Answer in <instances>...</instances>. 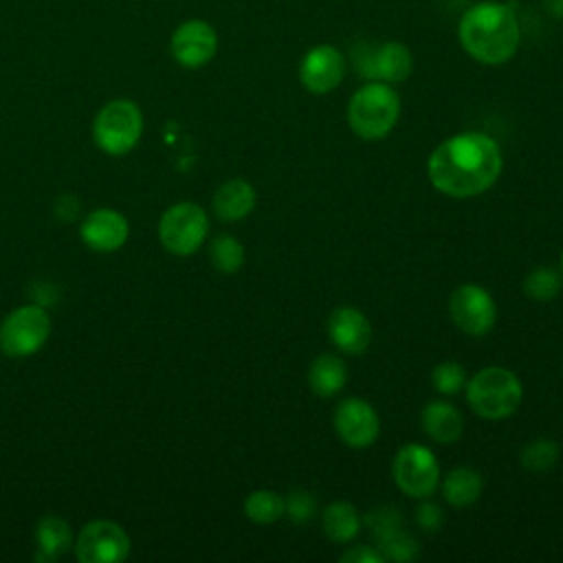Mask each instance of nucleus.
<instances>
[{"label": "nucleus", "mask_w": 563, "mask_h": 563, "mask_svg": "<svg viewBox=\"0 0 563 563\" xmlns=\"http://www.w3.org/2000/svg\"><path fill=\"white\" fill-rule=\"evenodd\" d=\"M504 169L499 143L484 132L466 130L444 139L427 161L431 185L451 198H475L488 191Z\"/></svg>", "instance_id": "obj_1"}, {"label": "nucleus", "mask_w": 563, "mask_h": 563, "mask_svg": "<svg viewBox=\"0 0 563 563\" xmlns=\"http://www.w3.org/2000/svg\"><path fill=\"white\" fill-rule=\"evenodd\" d=\"M462 51L484 66H501L515 57L521 44V29L515 11L497 0L471 4L457 22Z\"/></svg>", "instance_id": "obj_2"}, {"label": "nucleus", "mask_w": 563, "mask_h": 563, "mask_svg": "<svg viewBox=\"0 0 563 563\" xmlns=\"http://www.w3.org/2000/svg\"><path fill=\"white\" fill-rule=\"evenodd\" d=\"M400 119V95L391 84L367 81L347 101V123L363 141L385 139Z\"/></svg>", "instance_id": "obj_3"}, {"label": "nucleus", "mask_w": 563, "mask_h": 563, "mask_svg": "<svg viewBox=\"0 0 563 563\" xmlns=\"http://www.w3.org/2000/svg\"><path fill=\"white\" fill-rule=\"evenodd\" d=\"M466 400L479 418L504 420L519 409L523 385L512 369L488 365L466 380Z\"/></svg>", "instance_id": "obj_4"}, {"label": "nucleus", "mask_w": 563, "mask_h": 563, "mask_svg": "<svg viewBox=\"0 0 563 563\" xmlns=\"http://www.w3.org/2000/svg\"><path fill=\"white\" fill-rule=\"evenodd\" d=\"M143 114L130 99L108 101L92 121L95 143L112 156L128 154L141 139Z\"/></svg>", "instance_id": "obj_5"}, {"label": "nucleus", "mask_w": 563, "mask_h": 563, "mask_svg": "<svg viewBox=\"0 0 563 563\" xmlns=\"http://www.w3.org/2000/svg\"><path fill=\"white\" fill-rule=\"evenodd\" d=\"M51 325V317L42 306H20L0 325V350L13 358L31 356L48 341Z\"/></svg>", "instance_id": "obj_6"}, {"label": "nucleus", "mask_w": 563, "mask_h": 563, "mask_svg": "<svg viewBox=\"0 0 563 563\" xmlns=\"http://www.w3.org/2000/svg\"><path fill=\"white\" fill-rule=\"evenodd\" d=\"M391 477L396 486L413 499H424L440 486V464L433 451L424 444H405L391 462Z\"/></svg>", "instance_id": "obj_7"}, {"label": "nucleus", "mask_w": 563, "mask_h": 563, "mask_svg": "<svg viewBox=\"0 0 563 563\" xmlns=\"http://www.w3.org/2000/svg\"><path fill=\"white\" fill-rule=\"evenodd\" d=\"M209 231L207 213L196 202H176L172 205L158 222V240L165 251L174 255L196 253Z\"/></svg>", "instance_id": "obj_8"}, {"label": "nucleus", "mask_w": 563, "mask_h": 563, "mask_svg": "<svg viewBox=\"0 0 563 563\" xmlns=\"http://www.w3.org/2000/svg\"><path fill=\"white\" fill-rule=\"evenodd\" d=\"M449 317L468 336H484L497 321L493 295L477 284H460L449 297Z\"/></svg>", "instance_id": "obj_9"}, {"label": "nucleus", "mask_w": 563, "mask_h": 563, "mask_svg": "<svg viewBox=\"0 0 563 563\" xmlns=\"http://www.w3.org/2000/svg\"><path fill=\"white\" fill-rule=\"evenodd\" d=\"M128 532L108 519L86 523L75 541V556L79 563H119L128 559Z\"/></svg>", "instance_id": "obj_10"}, {"label": "nucleus", "mask_w": 563, "mask_h": 563, "mask_svg": "<svg viewBox=\"0 0 563 563\" xmlns=\"http://www.w3.org/2000/svg\"><path fill=\"white\" fill-rule=\"evenodd\" d=\"M332 424L341 442L352 449H365L374 444L380 433V418L376 409L358 396L343 398L334 407Z\"/></svg>", "instance_id": "obj_11"}, {"label": "nucleus", "mask_w": 563, "mask_h": 563, "mask_svg": "<svg viewBox=\"0 0 563 563\" xmlns=\"http://www.w3.org/2000/svg\"><path fill=\"white\" fill-rule=\"evenodd\" d=\"M169 53L176 64L185 68H200L216 57L218 33L207 20H185L174 29L169 37Z\"/></svg>", "instance_id": "obj_12"}, {"label": "nucleus", "mask_w": 563, "mask_h": 563, "mask_svg": "<svg viewBox=\"0 0 563 563\" xmlns=\"http://www.w3.org/2000/svg\"><path fill=\"white\" fill-rule=\"evenodd\" d=\"M345 57L334 44L308 48L299 62V81L312 95H328L343 81Z\"/></svg>", "instance_id": "obj_13"}, {"label": "nucleus", "mask_w": 563, "mask_h": 563, "mask_svg": "<svg viewBox=\"0 0 563 563\" xmlns=\"http://www.w3.org/2000/svg\"><path fill=\"white\" fill-rule=\"evenodd\" d=\"M356 68L369 81L402 84L413 70V55L402 42H383L380 46L365 51L356 62Z\"/></svg>", "instance_id": "obj_14"}, {"label": "nucleus", "mask_w": 563, "mask_h": 563, "mask_svg": "<svg viewBox=\"0 0 563 563\" xmlns=\"http://www.w3.org/2000/svg\"><path fill=\"white\" fill-rule=\"evenodd\" d=\"M325 332H328V339L332 341V345L347 356L363 354L372 341V323L354 306L334 308L328 314Z\"/></svg>", "instance_id": "obj_15"}, {"label": "nucleus", "mask_w": 563, "mask_h": 563, "mask_svg": "<svg viewBox=\"0 0 563 563\" xmlns=\"http://www.w3.org/2000/svg\"><path fill=\"white\" fill-rule=\"evenodd\" d=\"M128 220L114 209H95L81 222V240L86 246L99 253H112L128 240Z\"/></svg>", "instance_id": "obj_16"}, {"label": "nucleus", "mask_w": 563, "mask_h": 563, "mask_svg": "<svg viewBox=\"0 0 563 563\" xmlns=\"http://www.w3.org/2000/svg\"><path fill=\"white\" fill-rule=\"evenodd\" d=\"M255 202H257L255 189L244 178H231V180L222 183L211 198L213 213L222 222H238V220L246 218L253 211Z\"/></svg>", "instance_id": "obj_17"}, {"label": "nucleus", "mask_w": 563, "mask_h": 563, "mask_svg": "<svg viewBox=\"0 0 563 563\" xmlns=\"http://www.w3.org/2000/svg\"><path fill=\"white\" fill-rule=\"evenodd\" d=\"M420 422H422V431L440 444H451L460 440L464 431V418L460 409H455L446 400L427 402L420 413Z\"/></svg>", "instance_id": "obj_18"}, {"label": "nucleus", "mask_w": 563, "mask_h": 563, "mask_svg": "<svg viewBox=\"0 0 563 563\" xmlns=\"http://www.w3.org/2000/svg\"><path fill=\"white\" fill-rule=\"evenodd\" d=\"M347 383V367L341 356L321 352L308 365V385L319 398L336 396Z\"/></svg>", "instance_id": "obj_19"}, {"label": "nucleus", "mask_w": 563, "mask_h": 563, "mask_svg": "<svg viewBox=\"0 0 563 563\" xmlns=\"http://www.w3.org/2000/svg\"><path fill=\"white\" fill-rule=\"evenodd\" d=\"M440 490L453 508H466L482 497L484 477L473 466H455L440 477Z\"/></svg>", "instance_id": "obj_20"}, {"label": "nucleus", "mask_w": 563, "mask_h": 563, "mask_svg": "<svg viewBox=\"0 0 563 563\" xmlns=\"http://www.w3.org/2000/svg\"><path fill=\"white\" fill-rule=\"evenodd\" d=\"M73 532L70 526L55 515H46L35 526V561H55L70 550Z\"/></svg>", "instance_id": "obj_21"}, {"label": "nucleus", "mask_w": 563, "mask_h": 563, "mask_svg": "<svg viewBox=\"0 0 563 563\" xmlns=\"http://www.w3.org/2000/svg\"><path fill=\"white\" fill-rule=\"evenodd\" d=\"M321 523H323V532L330 541L350 543L361 532L363 517L354 504L339 499V501H332L330 506H325Z\"/></svg>", "instance_id": "obj_22"}, {"label": "nucleus", "mask_w": 563, "mask_h": 563, "mask_svg": "<svg viewBox=\"0 0 563 563\" xmlns=\"http://www.w3.org/2000/svg\"><path fill=\"white\" fill-rule=\"evenodd\" d=\"M244 515L253 523H262V526L275 523L277 519L284 517V497L277 495L275 490H268V488L253 490L244 499Z\"/></svg>", "instance_id": "obj_23"}, {"label": "nucleus", "mask_w": 563, "mask_h": 563, "mask_svg": "<svg viewBox=\"0 0 563 563\" xmlns=\"http://www.w3.org/2000/svg\"><path fill=\"white\" fill-rule=\"evenodd\" d=\"M376 548L380 550L385 561L405 563V561H413V559L420 556L418 539L411 532H407L402 526L394 528L391 532L376 539Z\"/></svg>", "instance_id": "obj_24"}, {"label": "nucleus", "mask_w": 563, "mask_h": 563, "mask_svg": "<svg viewBox=\"0 0 563 563\" xmlns=\"http://www.w3.org/2000/svg\"><path fill=\"white\" fill-rule=\"evenodd\" d=\"M563 288V275L561 271L552 266H539L530 271L523 279V292L532 301H552Z\"/></svg>", "instance_id": "obj_25"}, {"label": "nucleus", "mask_w": 563, "mask_h": 563, "mask_svg": "<svg viewBox=\"0 0 563 563\" xmlns=\"http://www.w3.org/2000/svg\"><path fill=\"white\" fill-rule=\"evenodd\" d=\"M209 260L220 273H235L244 264V246L233 235H216L209 246Z\"/></svg>", "instance_id": "obj_26"}, {"label": "nucleus", "mask_w": 563, "mask_h": 563, "mask_svg": "<svg viewBox=\"0 0 563 563\" xmlns=\"http://www.w3.org/2000/svg\"><path fill=\"white\" fill-rule=\"evenodd\" d=\"M556 460H559V444L550 438H534L519 453V464L530 473H543L552 468Z\"/></svg>", "instance_id": "obj_27"}, {"label": "nucleus", "mask_w": 563, "mask_h": 563, "mask_svg": "<svg viewBox=\"0 0 563 563\" xmlns=\"http://www.w3.org/2000/svg\"><path fill=\"white\" fill-rule=\"evenodd\" d=\"M431 383L440 394L453 396L466 387V372L457 361H442L433 367Z\"/></svg>", "instance_id": "obj_28"}, {"label": "nucleus", "mask_w": 563, "mask_h": 563, "mask_svg": "<svg viewBox=\"0 0 563 563\" xmlns=\"http://www.w3.org/2000/svg\"><path fill=\"white\" fill-rule=\"evenodd\" d=\"M363 521L367 523L369 532L374 539H380L383 534L391 532L394 528H400L402 526V515L396 506H378V508H372Z\"/></svg>", "instance_id": "obj_29"}, {"label": "nucleus", "mask_w": 563, "mask_h": 563, "mask_svg": "<svg viewBox=\"0 0 563 563\" xmlns=\"http://www.w3.org/2000/svg\"><path fill=\"white\" fill-rule=\"evenodd\" d=\"M314 512H317V499L312 497V493L295 488L288 493V497H284V515H288L295 523H303L312 519Z\"/></svg>", "instance_id": "obj_30"}, {"label": "nucleus", "mask_w": 563, "mask_h": 563, "mask_svg": "<svg viewBox=\"0 0 563 563\" xmlns=\"http://www.w3.org/2000/svg\"><path fill=\"white\" fill-rule=\"evenodd\" d=\"M416 521H418L420 528L435 532V530H440L442 523H444V512H442V508H440L435 501H431L429 497H424L422 504L416 508Z\"/></svg>", "instance_id": "obj_31"}, {"label": "nucleus", "mask_w": 563, "mask_h": 563, "mask_svg": "<svg viewBox=\"0 0 563 563\" xmlns=\"http://www.w3.org/2000/svg\"><path fill=\"white\" fill-rule=\"evenodd\" d=\"M341 563H385L383 554L374 545H352L339 556Z\"/></svg>", "instance_id": "obj_32"}, {"label": "nucleus", "mask_w": 563, "mask_h": 563, "mask_svg": "<svg viewBox=\"0 0 563 563\" xmlns=\"http://www.w3.org/2000/svg\"><path fill=\"white\" fill-rule=\"evenodd\" d=\"M543 7L548 9L550 15L563 18V0H543Z\"/></svg>", "instance_id": "obj_33"}, {"label": "nucleus", "mask_w": 563, "mask_h": 563, "mask_svg": "<svg viewBox=\"0 0 563 563\" xmlns=\"http://www.w3.org/2000/svg\"><path fill=\"white\" fill-rule=\"evenodd\" d=\"M559 266H561L559 271H561V275H563V253H561V264H559Z\"/></svg>", "instance_id": "obj_34"}]
</instances>
